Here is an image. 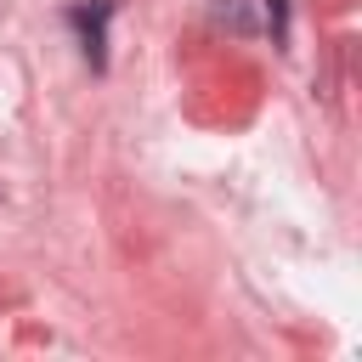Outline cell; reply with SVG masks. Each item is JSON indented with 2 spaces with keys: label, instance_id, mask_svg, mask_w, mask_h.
<instances>
[{
  "label": "cell",
  "instance_id": "6da1fadb",
  "mask_svg": "<svg viewBox=\"0 0 362 362\" xmlns=\"http://www.w3.org/2000/svg\"><path fill=\"white\" fill-rule=\"evenodd\" d=\"M107 11H113V0H96V11H74V23L85 28V57L102 68V23H107Z\"/></svg>",
  "mask_w": 362,
  "mask_h": 362
}]
</instances>
